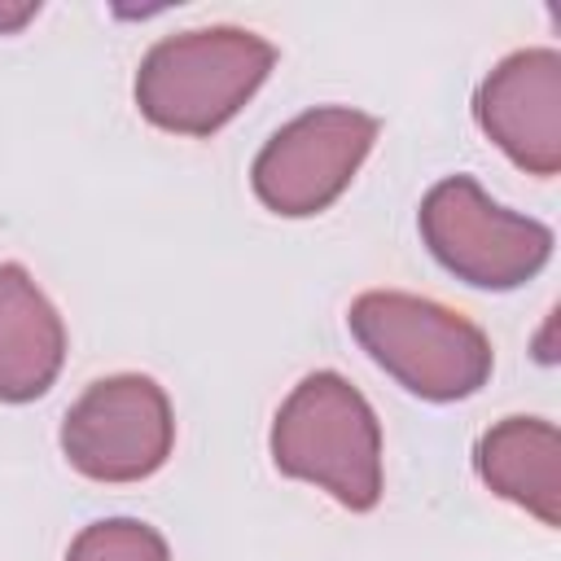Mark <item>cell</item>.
I'll return each mask as SVG.
<instances>
[{
    "instance_id": "cell-12",
    "label": "cell",
    "mask_w": 561,
    "mask_h": 561,
    "mask_svg": "<svg viewBox=\"0 0 561 561\" xmlns=\"http://www.w3.org/2000/svg\"><path fill=\"white\" fill-rule=\"evenodd\" d=\"M552 333H557V311H548V320H543V333L535 337V355H539V364H557V351H552Z\"/></svg>"
},
{
    "instance_id": "cell-7",
    "label": "cell",
    "mask_w": 561,
    "mask_h": 561,
    "mask_svg": "<svg viewBox=\"0 0 561 561\" xmlns=\"http://www.w3.org/2000/svg\"><path fill=\"white\" fill-rule=\"evenodd\" d=\"M478 127L526 175L561 171V53L517 48L508 53L473 96Z\"/></svg>"
},
{
    "instance_id": "cell-9",
    "label": "cell",
    "mask_w": 561,
    "mask_h": 561,
    "mask_svg": "<svg viewBox=\"0 0 561 561\" xmlns=\"http://www.w3.org/2000/svg\"><path fill=\"white\" fill-rule=\"evenodd\" d=\"M478 478L539 526H561V434L543 416H504L478 438Z\"/></svg>"
},
{
    "instance_id": "cell-11",
    "label": "cell",
    "mask_w": 561,
    "mask_h": 561,
    "mask_svg": "<svg viewBox=\"0 0 561 561\" xmlns=\"http://www.w3.org/2000/svg\"><path fill=\"white\" fill-rule=\"evenodd\" d=\"M35 13H39V0H18V4H4V0H0V35L22 31Z\"/></svg>"
},
{
    "instance_id": "cell-8",
    "label": "cell",
    "mask_w": 561,
    "mask_h": 561,
    "mask_svg": "<svg viewBox=\"0 0 561 561\" xmlns=\"http://www.w3.org/2000/svg\"><path fill=\"white\" fill-rule=\"evenodd\" d=\"M66 359V324L22 263H0V403L48 394Z\"/></svg>"
},
{
    "instance_id": "cell-4",
    "label": "cell",
    "mask_w": 561,
    "mask_h": 561,
    "mask_svg": "<svg viewBox=\"0 0 561 561\" xmlns=\"http://www.w3.org/2000/svg\"><path fill=\"white\" fill-rule=\"evenodd\" d=\"M416 224L430 254L473 289H517L552 259V228L491 202L473 175L438 180Z\"/></svg>"
},
{
    "instance_id": "cell-5",
    "label": "cell",
    "mask_w": 561,
    "mask_h": 561,
    "mask_svg": "<svg viewBox=\"0 0 561 561\" xmlns=\"http://www.w3.org/2000/svg\"><path fill=\"white\" fill-rule=\"evenodd\" d=\"M377 131L381 123L351 105H316L289 118L250 167L254 197L285 219L329 210L364 167Z\"/></svg>"
},
{
    "instance_id": "cell-1",
    "label": "cell",
    "mask_w": 561,
    "mask_h": 561,
    "mask_svg": "<svg viewBox=\"0 0 561 561\" xmlns=\"http://www.w3.org/2000/svg\"><path fill=\"white\" fill-rule=\"evenodd\" d=\"M276 48L245 26H193L158 39L136 70L140 114L175 136H210L263 88Z\"/></svg>"
},
{
    "instance_id": "cell-3",
    "label": "cell",
    "mask_w": 561,
    "mask_h": 561,
    "mask_svg": "<svg viewBox=\"0 0 561 561\" xmlns=\"http://www.w3.org/2000/svg\"><path fill=\"white\" fill-rule=\"evenodd\" d=\"M346 324L377 368L430 403L478 394L495 364L491 342L473 320L421 294L368 289L351 302Z\"/></svg>"
},
{
    "instance_id": "cell-2",
    "label": "cell",
    "mask_w": 561,
    "mask_h": 561,
    "mask_svg": "<svg viewBox=\"0 0 561 561\" xmlns=\"http://www.w3.org/2000/svg\"><path fill=\"white\" fill-rule=\"evenodd\" d=\"M272 465L320 486L351 513L381 500V425L373 403L342 373H307L272 421Z\"/></svg>"
},
{
    "instance_id": "cell-6",
    "label": "cell",
    "mask_w": 561,
    "mask_h": 561,
    "mask_svg": "<svg viewBox=\"0 0 561 561\" xmlns=\"http://www.w3.org/2000/svg\"><path fill=\"white\" fill-rule=\"evenodd\" d=\"M171 443V399L145 373L92 381L61 421V451L92 482H140L167 465Z\"/></svg>"
},
{
    "instance_id": "cell-10",
    "label": "cell",
    "mask_w": 561,
    "mask_h": 561,
    "mask_svg": "<svg viewBox=\"0 0 561 561\" xmlns=\"http://www.w3.org/2000/svg\"><path fill=\"white\" fill-rule=\"evenodd\" d=\"M66 561H171V548L140 517H101L75 535Z\"/></svg>"
}]
</instances>
